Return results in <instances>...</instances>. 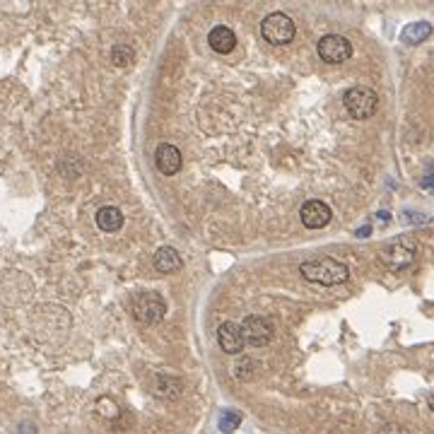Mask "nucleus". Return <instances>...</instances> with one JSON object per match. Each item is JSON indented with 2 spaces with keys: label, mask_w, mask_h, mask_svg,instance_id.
Segmentation results:
<instances>
[{
  "label": "nucleus",
  "mask_w": 434,
  "mask_h": 434,
  "mask_svg": "<svg viewBox=\"0 0 434 434\" xmlns=\"http://www.w3.org/2000/svg\"><path fill=\"white\" fill-rule=\"evenodd\" d=\"M294 32H297V29H294V22L285 13H273L261 22L263 39L271 41V44H275V46L289 44V41L294 39Z\"/></svg>",
  "instance_id": "5"
},
{
  "label": "nucleus",
  "mask_w": 434,
  "mask_h": 434,
  "mask_svg": "<svg viewBox=\"0 0 434 434\" xmlns=\"http://www.w3.org/2000/svg\"><path fill=\"white\" fill-rule=\"evenodd\" d=\"M299 273L307 278L309 282H319V285H340L350 278V271L343 261L330 256L321 258H312V261H304L299 266Z\"/></svg>",
  "instance_id": "1"
},
{
  "label": "nucleus",
  "mask_w": 434,
  "mask_h": 434,
  "mask_svg": "<svg viewBox=\"0 0 434 434\" xmlns=\"http://www.w3.org/2000/svg\"><path fill=\"white\" fill-rule=\"evenodd\" d=\"M217 343H220V348L225 350L227 355H241V350H244V345H246L241 326H236L234 321H225L217 328Z\"/></svg>",
  "instance_id": "9"
},
{
  "label": "nucleus",
  "mask_w": 434,
  "mask_h": 434,
  "mask_svg": "<svg viewBox=\"0 0 434 434\" xmlns=\"http://www.w3.org/2000/svg\"><path fill=\"white\" fill-rule=\"evenodd\" d=\"M316 51H319V56H321V61L338 65V63H345V61L353 56V44H350V39L343 34H326L316 44Z\"/></svg>",
  "instance_id": "6"
},
{
  "label": "nucleus",
  "mask_w": 434,
  "mask_h": 434,
  "mask_svg": "<svg viewBox=\"0 0 434 434\" xmlns=\"http://www.w3.org/2000/svg\"><path fill=\"white\" fill-rule=\"evenodd\" d=\"M167 314V302L157 292H140L133 302V316L140 323H157Z\"/></svg>",
  "instance_id": "4"
},
{
  "label": "nucleus",
  "mask_w": 434,
  "mask_h": 434,
  "mask_svg": "<svg viewBox=\"0 0 434 434\" xmlns=\"http://www.w3.org/2000/svg\"><path fill=\"white\" fill-rule=\"evenodd\" d=\"M154 164H157V169L164 177H174L181 169V164H184V159H181V152L177 145L162 143L157 147V152H154Z\"/></svg>",
  "instance_id": "10"
},
{
  "label": "nucleus",
  "mask_w": 434,
  "mask_h": 434,
  "mask_svg": "<svg viewBox=\"0 0 434 434\" xmlns=\"http://www.w3.org/2000/svg\"><path fill=\"white\" fill-rule=\"evenodd\" d=\"M417 256V244L410 236H396L389 244L381 246L379 261L384 263L389 271H405Z\"/></svg>",
  "instance_id": "2"
},
{
  "label": "nucleus",
  "mask_w": 434,
  "mask_h": 434,
  "mask_svg": "<svg viewBox=\"0 0 434 434\" xmlns=\"http://www.w3.org/2000/svg\"><path fill=\"white\" fill-rule=\"evenodd\" d=\"M239 422H241V415H239V412L227 410V412H222L220 430L225 432V434H230V432H234V427H239Z\"/></svg>",
  "instance_id": "16"
},
{
  "label": "nucleus",
  "mask_w": 434,
  "mask_h": 434,
  "mask_svg": "<svg viewBox=\"0 0 434 434\" xmlns=\"http://www.w3.org/2000/svg\"><path fill=\"white\" fill-rule=\"evenodd\" d=\"M97 227H99L102 232H118L123 227V213L118 208H113V205H106V208H99L97 210Z\"/></svg>",
  "instance_id": "13"
},
{
  "label": "nucleus",
  "mask_w": 434,
  "mask_h": 434,
  "mask_svg": "<svg viewBox=\"0 0 434 434\" xmlns=\"http://www.w3.org/2000/svg\"><path fill=\"white\" fill-rule=\"evenodd\" d=\"M133 58H136V54H133V49L128 44H116L111 49V61L113 65H131Z\"/></svg>",
  "instance_id": "15"
},
{
  "label": "nucleus",
  "mask_w": 434,
  "mask_h": 434,
  "mask_svg": "<svg viewBox=\"0 0 434 434\" xmlns=\"http://www.w3.org/2000/svg\"><path fill=\"white\" fill-rule=\"evenodd\" d=\"M343 104L348 108L350 116L364 121V118H371L376 113V108H379V97H376V92L371 90V87L355 85V87H350V90H345Z\"/></svg>",
  "instance_id": "3"
},
{
  "label": "nucleus",
  "mask_w": 434,
  "mask_h": 434,
  "mask_svg": "<svg viewBox=\"0 0 434 434\" xmlns=\"http://www.w3.org/2000/svg\"><path fill=\"white\" fill-rule=\"evenodd\" d=\"M430 408H432V412H434V394H432V398H430Z\"/></svg>",
  "instance_id": "18"
},
{
  "label": "nucleus",
  "mask_w": 434,
  "mask_h": 434,
  "mask_svg": "<svg viewBox=\"0 0 434 434\" xmlns=\"http://www.w3.org/2000/svg\"><path fill=\"white\" fill-rule=\"evenodd\" d=\"M249 367H251V360L241 357V360H239V364L234 367V374L239 376V379H251L253 371H249Z\"/></svg>",
  "instance_id": "17"
},
{
  "label": "nucleus",
  "mask_w": 434,
  "mask_h": 434,
  "mask_svg": "<svg viewBox=\"0 0 434 434\" xmlns=\"http://www.w3.org/2000/svg\"><path fill=\"white\" fill-rule=\"evenodd\" d=\"M208 41L217 54H232L236 46V34L230 27H225V24H217V27L210 29Z\"/></svg>",
  "instance_id": "11"
},
{
  "label": "nucleus",
  "mask_w": 434,
  "mask_h": 434,
  "mask_svg": "<svg viewBox=\"0 0 434 434\" xmlns=\"http://www.w3.org/2000/svg\"><path fill=\"white\" fill-rule=\"evenodd\" d=\"M430 34H432L430 22H412V24H408V27L403 29L401 39L405 41V44H410V46H417V44H422V41L430 39Z\"/></svg>",
  "instance_id": "14"
},
{
  "label": "nucleus",
  "mask_w": 434,
  "mask_h": 434,
  "mask_svg": "<svg viewBox=\"0 0 434 434\" xmlns=\"http://www.w3.org/2000/svg\"><path fill=\"white\" fill-rule=\"evenodd\" d=\"M330 217H333V213H330V208L323 200H307L302 205V210H299V220L309 230H321V227L330 222Z\"/></svg>",
  "instance_id": "8"
},
{
  "label": "nucleus",
  "mask_w": 434,
  "mask_h": 434,
  "mask_svg": "<svg viewBox=\"0 0 434 434\" xmlns=\"http://www.w3.org/2000/svg\"><path fill=\"white\" fill-rule=\"evenodd\" d=\"M241 333H244V340L249 345H253V348H263V345L271 343L273 326L263 316H246L244 323H241Z\"/></svg>",
  "instance_id": "7"
},
{
  "label": "nucleus",
  "mask_w": 434,
  "mask_h": 434,
  "mask_svg": "<svg viewBox=\"0 0 434 434\" xmlns=\"http://www.w3.org/2000/svg\"><path fill=\"white\" fill-rule=\"evenodd\" d=\"M154 268H157L159 273H177L181 271V266H184V261H181L179 251L172 249V246H162V249L154 251Z\"/></svg>",
  "instance_id": "12"
}]
</instances>
